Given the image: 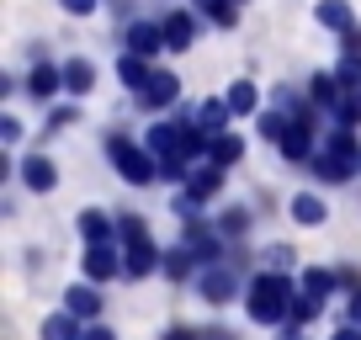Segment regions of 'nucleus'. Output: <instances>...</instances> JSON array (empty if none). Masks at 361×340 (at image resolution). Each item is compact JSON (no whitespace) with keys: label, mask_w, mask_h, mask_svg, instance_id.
Wrapping results in <instances>:
<instances>
[{"label":"nucleus","mask_w":361,"mask_h":340,"mask_svg":"<svg viewBox=\"0 0 361 340\" xmlns=\"http://www.w3.org/2000/svg\"><path fill=\"white\" fill-rule=\"evenodd\" d=\"M293 298H298V287H293V277H287V272H260L255 282L245 287V308H250L255 324H287Z\"/></svg>","instance_id":"f257e3e1"},{"label":"nucleus","mask_w":361,"mask_h":340,"mask_svg":"<svg viewBox=\"0 0 361 340\" xmlns=\"http://www.w3.org/2000/svg\"><path fill=\"white\" fill-rule=\"evenodd\" d=\"M308 170H314L319 181H329V186L350 181V176L361 170V144H356V133H350V128H335V133H329V149L308 159Z\"/></svg>","instance_id":"f03ea898"},{"label":"nucleus","mask_w":361,"mask_h":340,"mask_svg":"<svg viewBox=\"0 0 361 340\" xmlns=\"http://www.w3.org/2000/svg\"><path fill=\"white\" fill-rule=\"evenodd\" d=\"M117 239H123V277H149L154 266H165L159 245L149 239V224L144 218H117Z\"/></svg>","instance_id":"7ed1b4c3"},{"label":"nucleus","mask_w":361,"mask_h":340,"mask_svg":"<svg viewBox=\"0 0 361 340\" xmlns=\"http://www.w3.org/2000/svg\"><path fill=\"white\" fill-rule=\"evenodd\" d=\"M106 154H112V165H117V176H123L128 186H149L159 176V159H149L138 144H128L123 133H112L106 138Z\"/></svg>","instance_id":"20e7f679"},{"label":"nucleus","mask_w":361,"mask_h":340,"mask_svg":"<svg viewBox=\"0 0 361 340\" xmlns=\"http://www.w3.org/2000/svg\"><path fill=\"white\" fill-rule=\"evenodd\" d=\"M85 282H112V277H123V255H117V245H85Z\"/></svg>","instance_id":"39448f33"},{"label":"nucleus","mask_w":361,"mask_h":340,"mask_svg":"<svg viewBox=\"0 0 361 340\" xmlns=\"http://www.w3.org/2000/svg\"><path fill=\"white\" fill-rule=\"evenodd\" d=\"M186 250H192L197 261H207V266H224V261H218V255H224V234H218L213 224H202V218L186 224Z\"/></svg>","instance_id":"423d86ee"},{"label":"nucleus","mask_w":361,"mask_h":340,"mask_svg":"<svg viewBox=\"0 0 361 340\" xmlns=\"http://www.w3.org/2000/svg\"><path fill=\"white\" fill-rule=\"evenodd\" d=\"M176 96H180V80L170 75V69H154V75H149V85L138 91V107H144V112H159V107H170Z\"/></svg>","instance_id":"0eeeda50"},{"label":"nucleus","mask_w":361,"mask_h":340,"mask_svg":"<svg viewBox=\"0 0 361 340\" xmlns=\"http://www.w3.org/2000/svg\"><path fill=\"white\" fill-rule=\"evenodd\" d=\"M123 54H133V59H154L159 54V48H165V27H154V22H133V27H128V32H123Z\"/></svg>","instance_id":"6e6552de"},{"label":"nucleus","mask_w":361,"mask_h":340,"mask_svg":"<svg viewBox=\"0 0 361 340\" xmlns=\"http://www.w3.org/2000/svg\"><path fill=\"white\" fill-rule=\"evenodd\" d=\"M64 314H75L80 324H90V319L102 314V293H96V282H75L64 293Z\"/></svg>","instance_id":"1a4fd4ad"},{"label":"nucleus","mask_w":361,"mask_h":340,"mask_svg":"<svg viewBox=\"0 0 361 340\" xmlns=\"http://www.w3.org/2000/svg\"><path fill=\"white\" fill-rule=\"evenodd\" d=\"M159 27H165V48H170V54H186V48H192V37H197V22H192L186 11H170Z\"/></svg>","instance_id":"9d476101"},{"label":"nucleus","mask_w":361,"mask_h":340,"mask_svg":"<svg viewBox=\"0 0 361 340\" xmlns=\"http://www.w3.org/2000/svg\"><path fill=\"white\" fill-rule=\"evenodd\" d=\"M213 192H224V165H213V159H207L202 170H192V181H186V197H192V202H207Z\"/></svg>","instance_id":"9b49d317"},{"label":"nucleus","mask_w":361,"mask_h":340,"mask_svg":"<svg viewBox=\"0 0 361 340\" xmlns=\"http://www.w3.org/2000/svg\"><path fill=\"white\" fill-rule=\"evenodd\" d=\"M22 181L32 186V192H54V186H59V170H54V159H48V154L22 159Z\"/></svg>","instance_id":"f8f14e48"},{"label":"nucleus","mask_w":361,"mask_h":340,"mask_svg":"<svg viewBox=\"0 0 361 340\" xmlns=\"http://www.w3.org/2000/svg\"><path fill=\"white\" fill-rule=\"evenodd\" d=\"M314 16H319V27H329V32H340V37H345L350 27H356V16H350V6H345V0H319V6H314Z\"/></svg>","instance_id":"ddd939ff"},{"label":"nucleus","mask_w":361,"mask_h":340,"mask_svg":"<svg viewBox=\"0 0 361 340\" xmlns=\"http://www.w3.org/2000/svg\"><path fill=\"white\" fill-rule=\"evenodd\" d=\"M202 298L207 303H228V298H234V272H228V266H207L202 272Z\"/></svg>","instance_id":"4468645a"},{"label":"nucleus","mask_w":361,"mask_h":340,"mask_svg":"<svg viewBox=\"0 0 361 340\" xmlns=\"http://www.w3.org/2000/svg\"><path fill=\"white\" fill-rule=\"evenodd\" d=\"M27 91H32L37 102H48L54 91H64V69H54V64H32V75H27Z\"/></svg>","instance_id":"2eb2a0df"},{"label":"nucleus","mask_w":361,"mask_h":340,"mask_svg":"<svg viewBox=\"0 0 361 340\" xmlns=\"http://www.w3.org/2000/svg\"><path fill=\"white\" fill-rule=\"evenodd\" d=\"M112 234H117V229L106 224V213H96V207L80 213V239H85V245H112Z\"/></svg>","instance_id":"dca6fc26"},{"label":"nucleus","mask_w":361,"mask_h":340,"mask_svg":"<svg viewBox=\"0 0 361 340\" xmlns=\"http://www.w3.org/2000/svg\"><path fill=\"white\" fill-rule=\"evenodd\" d=\"M149 154H154V159L180 154V123H159V128H149Z\"/></svg>","instance_id":"f3484780"},{"label":"nucleus","mask_w":361,"mask_h":340,"mask_svg":"<svg viewBox=\"0 0 361 340\" xmlns=\"http://www.w3.org/2000/svg\"><path fill=\"white\" fill-rule=\"evenodd\" d=\"M90 85H96V69H90L85 59H69L64 64V91L69 96H90Z\"/></svg>","instance_id":"a211bd4d"},{"label":"nucleus","mask_w":361,"mask_h":340,"mask_svg":"<svg viewBox=\"0 0 361 340\" xmlns=\"http://www.w3.org/2000/svg\"><path fill=\"white\" fill-rule=\"evenodd\" d=\"M228 117H234V107H228V102H218V96H207V102L197 107V123H202L213 138L224 133V123H228Z\"/></svg>","instance_id":"6ab92c4d"},{"label":"nucleus","mask_w":361,"mask_h":340,"mask_svg":"<svg viewBox=\"0 0 361 340\" xmlns=\"http://www.w3.org/2000/svg\"><path fill=\"white\" fill-rule=\"evenodd\" d=\"M335 287H340V272H324V266H308V272H303V293L319 298V303H324Z\"/></svg>","instance_id":"aec40b11"},{"label":"nucleus","mask_w":361,"mask_h":340,"mask_svg":"<svg viewBox=\"0 0 361 340\" xmlns=\"http://www.w3.org/2000/svg\"><path fill=\"white\" fill-rule=\"evenodd\" d=\"M43 340H85V324L75 314H54L43 319Z\"/></svg>","instance_id":"412c9836"},{"label":"nucleus","mask_w":361,"mask_h":340,"mask_svg":"<svg viewBox=\"0 0 361 340\" xmlns=\"http://www.w3.org/2000/svg\"><path fill=\"white\" fill-rule=\"evenodd\" d=\"M197 11H202L213 27H224V32L239 27V6H234V0H197Z\"/></svg>","instance_id":"4be33fe9"},{"label":"nucleus","mask_w":361,"mask_h":340,"mask_svg":"<svg viewBox=\"0 0 361 340\" xmlns=\"http://www.w3.org/2000/svg\"><path fill=\"white\" fill-rule=\"evenodd\" d=\"M149 75H154V69H149V59H133V54L117 59V80H123V85H133V91H144Z\"/></svg>","instance_id":"5701e85b"},{"label":"nucleus","mask_w":361,"mask_h":340,"mask_svg":"<svg viewBox=\"0 0 361 340\" xmlns=\"http://www.w3.org/2000/svg\"><path fill=\"white\" fill-rule=\"evenodd\" d=\"M228 107H234V117H250L260 107V91H255V80H234V91L224 96Z\"/></svg>","instance_id":"b1692460"},{"label":"nucleus","mask_w":361,"mask_h":340,"mask_svg":"<svg viewBox=\"0 0 361 340\" xmlns=\"http://www.w3.org/2000/svg\"><path fill=\"white\" fill-rule=\"evenodd\" d=\"M239 154H245V138H239V133H218L213 138V154H207V159H213V165H239Z\"/></svg>","instance_id":"393cba45"},{"label":"nucleus","mask_w":361,"mask_h":340,"mask_svg":"<svg viewBox=\"0 0 361 340\" xmlns=\"http://www.w3.org/2000/svg\"><path fill=\"white\" fill-rule=\"evenodd\" d=\"M293 218H298V224H308V229L324 224V202H319L314 192H298V197H293Z\"/></svg>","instance_id":"a878e982"},{"label":"nucleus","mask_w":361,"mask_h":340,"mask_svg":"<svg viewBox=\"0 0 361 340\" xmlns=\"http://www.w3.org/2000/svg\"><path fill=\"white\" fill-rule=\"evenodd\" d=\"M335 128H350V133L361 128V91L340 96V107H335Z\"/></svg>","instance_id":"bb28decb"},{"label":"nucleus","mask_w":361,"mask_h":340,"mask_svg":"<svg viewBox=\"0 0 361 340\" xmlns=\"http://www.w3.org/2000/svg\"><path fill=\"white\" fill-rule=\"evenodd\" d=\"M192 261H197L192 250H186V245H176V250L165 255V277H170V282H180V277H192Z\"/></svg>","instance_id":"cd10ccee"},{"label":"nucleus","mask_w":361,"mask_h":340,"mask_svg":"<svg viewBox=\"0 0 361 340\" xmlns=\"http://www.w3.org/2000/svg\"><path fill=\"white\" fill-rule=\"evenodd\" d=\"M319 308H324V303H319V298L298 293V298H293V314H287V324H298V329H303L308 319H319Z\"/></svg>","instance_id":"c85d7f7f"},{"label":"nucleus","mask_w":361,"mask_h":340,"mask_svg":"<svg viewBox=\"0 0 361 340\" xmlns=\"http://www.w3.org/2000/svg\"><path fill=\"white\" fill-rule=\"evenodd\" d=\"M186 165H192L186 154H165V159H159V176H165V181H192V170H186Z\"/></svg>","instance_id":"c756f323"},{"label":"nucleus","mask_w":361,"mask_h":340,"mask_svg":"<svg viewBox=\"0 0 361 340\" xmlns=\"http://www.w3.org/2000/svg\"><path fill=\"white\" fill-rule=\"evenodd\" d=\"M287 128H293V123H287V117H276V112H266V117H260V138H271V144H282V133H287Z\"/></svg>","instance_id":"7c9ffc66"},{"label":"nucleus","mask_w":361,"mask_h":340,"mask_svg":"<svg viewBox=\"0 0 361 340\" xmlns=\"http://www.w3.org/2000/svg\"><path fill=\"white\" fill-rule=\"evenodd\" d=\"M245 229V207H234V213H224V224H218V234H239Z\"/></svg>","instance_id":"2f4dec72"},{"label":"nucleus","mask_w":361,"mask_h":340,"mask_svg":"<svg viewBox=\"0 0 361 340\" xmlns=\"http://www.w3.org/2000/svg\"><path fill=\"white\" fill-rule=\"evenodd\" d=\"M0 138H6V144H16V138H22V123H16V117H0Z\"/></svg>","instance_id":"473e14b6"},{"label":"nucleus","mask_w":361,"mask_h":340,"mask_svg":"<svg viewBox=\"0 0 361 340\" xmlns=\"http://www.w3.org/2000/svg\"><path fill=\"white\" fill-rule=\"evenodd\" d=\"M340 43H345V54H350V59H361V27H350V32L340 37Z\"/></svg>","instance_id":"72a5a7b5"},{"label":"nucleus","mask_w":361,"mask_h":340,"mask_svg":"<svg viewBox=\"0 0 361 340\" xmlns=\"http://www.w3.org/2000/svg\"><path fill=\"white\" fill-rule=\"evenodd\" d=\"M64 11L69 16H90V11H96V0H64Z\"/></svg>","instance_id":"f704fd0d"},{"label":"nucleus","mask_w":361,"mask_h":340,"mask_svg":"<svg viewBox=\"0 0 361 340\" xmlns=\"http://www.w3.org/2000/svg\"><path fill=\"white\" fill-rule=\"evenodd\" d=\"M85 340H117V335L106 324H85Z\"/></svg>","instance_id":"c9c22d12"},{"label":"nucleus","mask_w":361,"mask_h":340,"mask_svg":"<svg viewBox=\"0 0 361 340\" xmlns=\"http://www.w3.org/2000/svg\"><path fill=\"white\" fill-rule=\"evenodd\" d=\"M335 340H361V324H340V329H335Z\"/></svg>","instance_id":"e433bc0d"},{"label":"nucleus","mask_w":361,"mask_h":340,"mask_svg":"<svg viewBox=\"0 0 361 340\" xmlns=\"http://www.w3.org/2000/svg\"><path fill=\"white\" fill-rule=\"evenodd\" d=\"M350 324H361V287L350 293Z\"/></svg>","instance_id":"4c0bfd02"},{"label":"nucleus","mask_w":361,"mask_h":340,"mask_svg":"<svg viewBox=\"0 0 361 340\" xmlns=\"http://www.w3.org/2000/svg\"><path fill=\"white\" fill-rule=\"evenodd\" d=\"M165 340H197V335H192L186 324H176V329H165Z\"/></svg>","instance_id":"58836bf2"},{"label":"nucleus","mask_w":361,"mask_h":340,"mask_svg":"<svg viewBox=\"0 0 361 340\" xmlns=\"http://www.w3.org/2000/svg\"><path fill=\"white\" fill-rule=\"evenodd\" d=\"M202 340H234V335H228V329H213V335H202Z\"/></svg>","instance_id":"ea45409f"},{"label":"nucleus","mask_w":361,"mask_h":340,"mask_svg":"<svg viewBox=\"0 0 361 340\" xmlns=\"http://www.w3.org/2000/svg\"><path fill=\"white\" fill-rule=\"evenodd\" d=\"M234 6H239V0H234Z\"/></svg>","instance_id":"a19ab883"}]
</instances>
